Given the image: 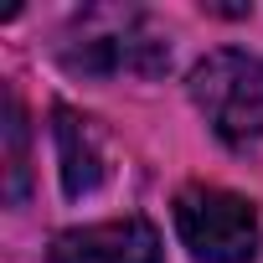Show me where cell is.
Segmentation results:
<instances>
[{
    "label": "cell",
    "mask_w": 263,
    "mask_h": 263,
    "mask_svg": "<svg viewBox=\"0 0 263 263\" xmlns=\"http://www.w3.org/2000/svg\"><path fill=\"white\" fill-rule=\"evenodd\" d=\"M176 232L196 263H253L263 242L258 206L227 186H186L176 196Z\"/></svg>",
    "instance_id": "obj_3"
},
{
    "label": "cell",
    "mask_w": 263,
    "mask_h": 263,
    "mask_svg": "<svg viewBox=\"0 0 263 263\" xmlns=\"http://www.w3.org/2000/svg\"><path fill=\"white\" fill-rule=\"evenodd\" d=\"M191 103L212 124V135L232 150L263 140V57L222 47L191 67Z\"/></svg>",
    "instance_id": "obj_2"
},
{
    "label": "cell",
    "mask_w": 263,
    "mask_h": 263,
    "mask_svg": "<svg viewBox=\"0 0 263 263\" xmlns=\"http://www.w3.org/2000/svg\"><path fill=\"white\" fill-rule=\"evenodd\" d=\"M57 62L72 78H160L171 36L135 6H88L62 26Z\"/></svg>",
    "instance_id": "obj_1"
},
{
    "label": "cell",
    "mask_w": 263,
    "mask_h": 263,
    "mask_svg": "<svg viewBox=\"0 0 263 263\" xmlns=\"http://www.w3.org/2000/svg\"><path fill=\"white\" fill-rule=\"evenodd\" d=\"M52 263H160V232L145 217L67 227L52 237Z\"/></svg>",
    "instance_id": "obj_4"
},
{
    "label": "cell",
    "mask_w": 263,
    "mask_h": 263,
    "mask_svg": "<svg viewBox=\"0 0 263 263\" xmlns=\"http://www.w3.org/2000/svg\"><path fill=\"white\" fill-rule=\"evenodd\" d=\"M6 176H11V186H6V196H11V206H21L26 201V181H31V171H26V114H21V103H16V93L6 98Z\"/></svg>",
    "instance_id": "obj_6"
},
{
    "label": "cell",
    "mask_w": 263,
    "mask_h": 263,
    "mask_svg": "<svg viewBox=\"0 0 263 263\" xmlns=\"http://www.w3.org/2000/svg\"><path fill=\"white\" fill-rule=\"evenodd\" d=\"M52 140H57V160H62V191L72 201L93 196L114 171L108 135L98 129V119H88L78 108H52Z\"/></svg>",
    "instance_id": "obj_5"
}]
</instances>
